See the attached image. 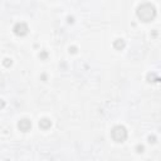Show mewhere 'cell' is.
Returning a JSON list of instances; mask_svg holds the SVG:
<instances>
[{
	"mask_svg": "<svg viewBox=\"0 0 161 161\" xmlns=\"http://www.w3.org/2000/svg\"><path fill=\"white\" fill-rule=\"evenodd\" d=\"M137 16L140 18L145 23H148V21H152L156 16V9L151 3H144L141 5H138L137 10H136Z\"/></svg>",
	"mask_w": 161,
	"mask_h": 161,
	"instance_id": "6da1fadb",
	"label": "cell"
},
{
	"mask_svg": "<svg viewBox=\"0 0 161 161\" xmlns=\"http://www.w3.org/2000/svg\"><path fill=\"white\" fill-rule=\"evenodd\" d=\"M111 137L116 142H123L127 138V130L123 126H115L111 131Z\"/></svg>",
	"mask_w": 161,
	"mask_h": 161,
	"instance_id": "7a4b0ae2",
	"label": "cell"
},
{
	"mask_svg": "<svg viewBox=\"0 0 161 161\" xmlns=\"http://www.w3.org/2000/svg\"><path fill=\"white\" fill-rule=\"evenodd\" d=\"M13 30H14V33H15L16 35L23 37V35H25V34L28 33L29 28H28V25H27L25 23H23V21H20V23H16V24L14 25Z\"/></svg>",
	"mask_w": 161,
	"mask_h": 161,
	"instance_id": "3957f363",
	"label": "cell"
},
{
	"mask_svg": "<svg viewBox=\"0 0 161 161\" xmlns=\"http://www.w3.org/2000/svg\"><path fill=\"white\" fill-rule=\"evenodd\" d=\"M18 127H19V130H20V131L27 132V131H29L30 128H31V122H30V120H28V119L20 120L19 123H18Z\"/></svg>",
	"mask_w": 161,
	"mask_h": 161,
	"instance_id": "277c9868",
	"label": "cell"
},
{
	"mask_svg": "<svg viewBox=\"0 0 161 161\" xmlns=\"http://www.w3.org/2000/svg\"><path fill=\"white\" fill-rule=\"evenodd\" d=\"M50 126H52V121L49 119H42L39 121V127L43 128V130H48Z\"/></svg>",
	"mask_w": 161,
	"mask_h": 161,
	"instance_id": "5b68a950",
	"label": "cell"
},
{
	"mask_svg": "<svg viewBox=\"0 0 161 161\" xmlns=\"http://www.w3.org/2000/svg\"><path fill=\"white\" fill-rule=\"evenodd\" d=\"M125 40L123 39H117V40H115V43H113V47L116 48V49H119V50H121V49H123L125 48Z\"/></svg>",
	"mask_w": 161,
	"mask_h": 161,
	"instance_id": "8992f818",
	"label": "cell"
},
{
	"mask_svg": "<svg viewBox=\"0 0 161 161\" xmlns=\"http://www.w3.org/2000/svg\"><path fill=\"white\" fill-rule=\"evenodd\" d=\"M10 64H12V59H8V58H6V59L4 60V66L8 67V66H10Z\"/></svg>",
	"mask_w": 161,
	"mask_h": 161,
	"instance_id": "52a82bcc",
	"label": "cell"
},
{
	"mask_svg": "<svg viewBox=\"0 0 161 161\" xmlns=\"http://www.w3.org/2000/svg\"><path fill=\"white\" fill-rule=\"evenodd\" d=\"M136 150H137V152H142V151H144V146H140V145H138V146L136 147Z\"/></svg>",
	"mask_w": 161,
	"mask_h": 161,
	"instance_id": "ba28073f",
	"label": "cell"
},
{
	"mask_svg": "<svg viewBox=\"0 0 161 161\" xmlns=\"http://www.w3.org/2000/svg\"><path fill=\"white\" fill-rule=\"evenodd\" d=\"M148 141H150V142H155V137H154V136H152V137L150 136V137H148Z\"/></svg>",
	"mask_w": 161,
	"mask_h": 161,
	"instance_id": "9c48e42d",
	"label": "cell"
},
{
	"mask_svg": "<svg viewBox=\"0 0 161 161\" xmlns=\"http://www.w3.org/2000/svg\"><path fill=\"white\" fill-rule=\"evenodd\" d=\"M69 50H71L72 53H76V52H77V49H76V47H73V48H71Z\"/></svg>",
	"mask_w": 161,
	"mask_h": 161,
	"instance_id": "30bf717a",
	"label": "cell"
},
{
	"mask_svg": "<svg viewBox=\"0 0 161 161\" xmlns=\"http://www.w3.org/2000/svg\"><path fill=\"white\" fill-rule=\"evenodd\" d=\"M39 57H42V58H46V57H47V53H42V54H39Z\"/></svg>",
	"mask_w": 161,
	"mask_h": 161,
	"instance_id": "8fae6325",
	"label": "cell"
}]
</instances>
